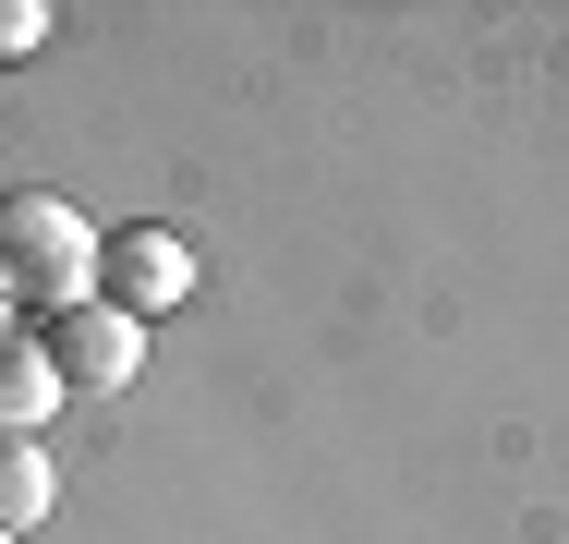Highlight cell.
<instances>
[{
	"mask_svg": "<svg viewBox=\"0 0 569 544\" xmlns=\"http://www.w3.org/2000/svg\"><path fill=\"white\" fill-rule=\"evenodd\" d=\"M37 351H49V375L61 387H133L146 375V315H121V303H73V315H49L37 326Z\"/></svg>",
	"mask_w": 569,
	"mask_h": 544,
	"instance_id": "2",
	"label": "cell"
},
{
	"mask_svg": "<svg viewBox=\"0 0 569 544\" xmlns=\"http://www.w3.org/2000/svg\"><path fill=\"white\" fill-rule=\"evenodd\" d=\"M0 291L24 315L98 303V218H73L61 194H0Z\"/></svg>",
	"mask_w": 569,
	"mask_h": 544,
	"instance_id": "1",
	"label": "cell"
},
{
	"mask_svg": "<svg viewBox=\"0 0 569 544\" xmlns=\"http://www.w3.org/2000/svg\"><path fill=\"white\" fill-rule=\"evenodd\" d=\"M0 544H12V533H0Z\"/></svg>",
	"mask_w": 569,
	"mask_h": 544,
	"instance_id": "7",
	"label": "cell"
},
{
	"mask_svg": "<svg viewBox=\"0 0 569 544\" xmlns=\"http://www.w3.org/2000/svg\"><path fill=\"white\" fill-rule=\"evenodd\" d=\"M49 496H61V472H49V447H37V435H0V533L24 544L37 521H49Z\"/></svg>",
	"mask_w": 569,
	"mask_h": 544,
	"instance_id": "4",
	"label": "cell"
},
{
	"mask_svg": "<svg viewBox=\"0 0 569 544\" xmlns=\"http://www.w3.org/2000/svg\"><path fill=\"white\" fill-rule=\"evenodd\" d=\"M61 400V375H49V351L37 339H0V435H37V412Z\"/></svg>",
	"mask_w": 569,
	"mask_h": 544,
	"instance_id": "5",
	"label": "cell"
},
{
	"mask_svg": "<svg viewBox=\"0 0 569 544\" xmlns=\"http://www.w3.org/2000/svg\"><path fill=\"white\" fill-rule=\"evenodd\" d=\"M49 24H61L49 0H0V61H37V49H49Z\"/></svg>",
	"mask_w": 569,
	"mask_h": 544,
	"instance_id": "6",
	"label": "cell"
},
{
	"mask_svg": "<svg viewBox=\"0 0 569 544\" xmlns=\"http://www.w3.org/2000/svg\"><path fill=\"white\" fill-rule=\"evenodd\" d=\"M182 291H194V242H170V230H110V242H98V303L170 315Z\"/></svg>",
	"mask_w": 569,
	"mask_h": 544,
	"instance_id": "3",
	"label": "cell"
}]
</instances>
